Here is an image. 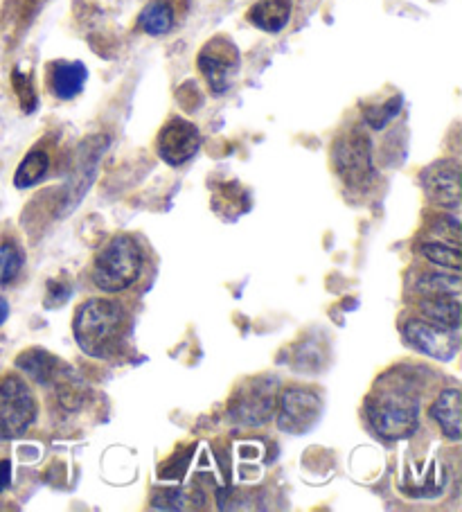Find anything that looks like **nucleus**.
Wrapping results in <instances>:
<instances>
[{
  "instance_id": "nucleus-1",
  "label": "nucleus",
  "mask_w": 462,
  "mask_h": 512,
  "mask_svg": "<svg viewBox=\"0 0 462 512\" xmlns=\"http://www.w3.org/2000/svg\"><path fill=\"white\" fill-rule=\"evenodd\" d=\"M129 316L109 298H91L77 307L73 334L79 350L93 359H111L127 337Z\"/></svg>"
},
{
  "instance_id": "nucleus-2",
  "label": "nucleus",
  "mask_w": 462,
  "mask_h": 512,
  "mask_svg": "<svg viewBox=\"0 0 462 512\" xmlns=\"http://www.w3.org/2000/svg\"><path fill=\"white\" fill-rule=\"evenodd\" d=\"M370 427L386 440H404L420 427V397L406 386H390L368 400Z\"/></svg>"
},
{
  "instance_id": "nucleus-3",
  "label": "nucleus",
  "mask_w": 462,
  "mask_h": 512,
  "mask_svg": "<svg viewBox=\"0 0 462 512\" xmlns=\"http://www.w3.org/2000/svg\"><path fill=\"white\" fill-rule=\"evenodd\" d=\"M142 271V249L136 237L115 235L95 255L91 280L102 294H120L136 285Z\"/></svg>"
},
{
  "instance_id": "nucleus-4",
  "label": "nucleus",
  "mask_w": 462,
  "mask_h": 512,
  "mask_svg": "<svg viewBox=\"0 0 462 512\" xmlns=\"http://www.w3.org/2000/svg\"><path fill=\"white\" fill-rule=\"evenodd\" d=\"M37 420V400L19 375L0 379V440H16Z\"/></svg>"
},
{
  "instance_id": "nucleus-5",
  "label": "nucleus",
  "mask_w": 462,
  "mask_h": 512,
  "mask_svg": "<svg viewBox=\"0 0 462 512\" xmlns=\"http://www.w3.org/2000/svg\"><path fill=\"white\" fill-rule=\"evenodd\" d=\"M334 170L350 188H366L375 179L372 145L366 131L348 129L334 140L332 147Z\"/></svg>"
},
{
  "instance_id": "nucleus-6",
  "label": "nucleus",
  "mask_w": 462,
  "mask_h": 512,
  "mask_svg": "<svg viewBox=\"0 0 462 512\" xmlns=\"http://www.w3.org/2000/svg\"><path fill=\"white\" fill-rule=\"evenodd\" d=\"M278 379L275 377H253L233 395L228 404L230 420L237 425L260 427L275 413L278 404Z\"/></svg>"
},
{
  "instance_id": "nucleus-7",
  "label": "nucleus",
  "mask_w": 462,
  "mask_h": 512,
  "mask_svg": "<svg viewBox=\"0 0 462 512\" xmlns=\"http://www.w3.org/2000/svg\"><path fill=\"white\" fill-rule=\"evenodd\" d=\"M197 66L203 79L208 82L210 91L215 95H224L233 88L239 73V50L230 39L215 37L201 48Z\"/></svg>"
},
{
  "instance_id": "nucleus-8",
  "label": "nucleus",
  "mask_w": 462,
  "mask_h": 512,
  "mask_svg": "<svg viewBox=\"0 0 462 512\" xmlns=\"http://www.w3.org/2000/svg\"><path fill=\"white\" fill-rule=\"evenodd\" d=\"M278 425L289 434H305L321 418L323 402L318 393L305 386H289L278 393Z\"/></svg>"
},
{
  "instance_id": "nucleus-9",
  "label": "nucleus",
  "mask_w": 462,
  "mask_h": 512,
  "mask_svg": "<svg viewBox=\"0 0 462 512\" xmlns=\"http://www.w3.org/2000/svg\"><path fill=\"white\" fill-rule=\"evenodd\" d=\"M404 337L411 346L422 352V355L438 359V361H451L458 355V330H449L444 325L433 323L429 319H411L404 325Z\"/></svg>"
},
{
  "instance_id": "nucleus-10",
  "label": "nucleus",
  "mask_w": 462,
  "mask_h": 512,
  "mask_svg": "<svg viewBox=\"0 0 462 512\" xmlns=\"http://www.w3.org/2000/svg\"><path fill=\"white\" fill-rule=\"evenodd\" d=\"M201 147V134L197 125L183 120V118H172L167 125L161 129L156 140L158 156L163 158L167 165L181 167L197 156Z\"/></svg>"
},
{
  "instance_id": "nucleus-11",
  "label": "nucleus",
  "mask_w": 462,
  "mask_h": 512,
  "mask_svg": "<svg viewBox=\"0 0 462 512\" xmlns=\"http://www.w3.org/2000/svg\"><path fill=\"white\" fill-rule=\"evenodd\" d=\"M426 197L444 210L460 208V167L453 161H438L422 172Z\"/></svg>"
},
{
  "instance_id": "nucleus-12",
  "label": "nucleus",
  "mask_w": 462,
  "mask_h": 512,
  "mask_svg": "<svg viewBox=\"0 0 462 512\" xmlns=\"http://www.w3.org/2000/svg\"><path fill=\"white\" fill-rule=\"evenodd\" d=\"M88 79V68L82 61H52L48 66V86L50 93L61 102L75 100V97L84 91Z\"/></svg>"
},
{
  "instance_id": "nucleus-13",
  "label": "nucleus",
  "mask_w": 462,
  "mask_h": 512,
  "mask_svg": "<svg viewBox=\"0 0 462 512\" xmlns=\"http://www.w3.org/2000/svg\"><path fill=\"white\" fill-rule=\"evenodd\" d=\"M460 391L458 388H447V391H442L438 397H435V402L431 404V411L429 416L438 422V427L442 429L444 438L453 440V443H458L462 438V416H460Z\"/></svg>"
},
{
  "instance_id": "nucleus-14",
  "label": "nucleus",
  "mask_w": 462,
  "mask_h": 512,
  "mask_svg": "<svg viewBox=\"0 0 462 512\" xmlns=\"http://www.w3.org/2000/svg\"><path fill=\"white\" fill-rule=\"evenodd\" d=\"M291 19V0H257L248 10V21L257 30L278 34L289 25Z\"/></svg>"
},
{
  "instance_id": "nucleus-15",
  "label": "nucleus",
  "mask_w": 462,
  "mask_h": 512,
  "mask_svg": "<svg viewBox=\"0 0 462 512\" xmlns=\"http://www.w3.org/2000/svg\"><path fill=\"white\" fill-rule=\"evenodd\" d=\"M16 368L28 375L30 379H34V382L50 384L59 377L61 364L55 355H50V352H46L43 348H30L21 352L19 359H16Z\"/></svg>"
},
{
  "instance_id": "nucleus-16",
  "label": "nucleus",
  "mask_w": 462,
  "mask_h": 512,
  "mask_svg": "<svg viewBox=\"0 0 462 512\" xmlns=\"http://www.w3.org/2000/svg\"><path fill=\"white\" fill-rule=\"evenodd\" d=\"M420 312L426 319L444 325L449 330L460 328V298L458 296H422Z\"/></svg>"
},
{
  "instance_id": "nucleus-17",
  "label": "nucleus",
  "mask_w": 462,
  "mask_h": 512,
  "mask_svg": "<svg viewBox=\"0 0 462 512\" xmlns=\"http://www.w3.org/2000/svg\"><path fill=\"white\" fill-rule=\"evenodd\" d=\"M174 7L170 0H151V3L140 12L138 25L140 30L149 37H163V34L174 28Z\"/></svg>"
},
{
  "instance_id": "nucleus-18",
  "label": "nucleus",
  "mask_w": 462,
  "mask_h": 512,
  "mask_svg": "<svg viewBox=\"0 0 462 512\" xmlns=\"http://www.w3.org/2000/svg\"><path fill=\"white\" fill-rule=\"evenodd\" d=\"M48 170H50V154L46 149H39V147L32 149L30 154H25L21 165L16 167L14 185L19 190L34 188V185L46 179Z\"/></svg>"
},
{
  "instance_id": "nucleus-19",
  "label": "nucleus",
  "mask_w": 462,
  "mask_h": 512,
  "mask_svg": "<svg viewBox=\"0 0 462 512\" xmlns=\"http://www.w3.org/2000/svg\"><path fill=\"white\" fill-rule=\"evenodd\" d=\"M417 291L422 296H458L462 289L460 273H426L417 280Z\"/></svg>"
},
{
  "instance_id": "nucleus-20",
  "label": "nucleus",
  "mask_w": 462,
  "mask_h": 512,
  "mask_svg": "<svg viewBox=\"0 0 462 512\" xmlns=\"http://www.w3.org/2000/svg\"><path fill=\"white\" fill-rule=\"evenodd\" d=\"M420 253L429 262L438 264V267L451 269L453 273H460V267H462L460 246L440 242V240H426V242L420 244Z\"/></svg>"
},
{
  "instance_id": "nucleus-21",
  "label": "nucleus",
  "mask_w": 462,
  "mask_h": 512,
  "mask_svg": "<svg viewBox=\"0 0 462 512\" xmlns=\"http://www.w3.org/2000/svg\"><path fill=\"white\" fill-rule=\"evenodd\" d=\"M25 264L23 249L12 240L0 242V287L12 285L21 276Z\"/></svg>"
},
{
  "instance_id": "nucleus-22",
  "label": "nucleus",
  "mask_w": 462,
  "mask_h": 512,
  "mask_svg": "<svg viewBox=\"0 0 462 512\" xmlns=\"http://www.w3.org/2000/svg\"><path fill=\"white\" fill-rule=\"evenodd\" d=\"M402 104H404V97L395 95L390 97V100L377 104V107L363 109V122H366L372 131H381L384 127H388L390 120L397 118V113L402 111Z\"/></svg>"
},
{
  "instance_id": "nucleus-23",
  "label": "nucleus",
  "mask_w": 462,
  "mask_h": 512,
  "mask_svg": "<svg viewBox=\"0 0 462 512\" xmlns=\"http://www.w3.org/2000/svg\"><path fill=\"white\" fill-rule=\"evenodd\" d=\"M12 84H14V91L19 95V102L25 113H32L37 109L39 104V97L34 93V84H32V75L23 73V70L16 68L12 73Z\"/></svg>"
},
{
  "instance_id": "nucleus-24",
  "label": "nucleus",
  "mask_w": 462,
  "mask_h": 512,
  "mask_svg": "<svg viewBox=\"0 0 462 512\" xmlns=\"http://www.w3.org/2000/svg\"><path fill=\"white\" fill-rule=\"evenodd\" d=\"M10 483H12V463L0 461V492L10 488Z\"/></svg>"
},
{
  "instance_id": "nucleus-25",
  "label": "nucleus",
  "mask_w": 462,
  "mask_h": 512,
  "mask_svg": "<svg viewBox=\"0 0 462 512\" xmlns=\"http://www.w3.org/2000/svg\"><path fill=\"white\" fill-rule=\"evenodd\" d=\"M7 316H10V303L5 298H0V325L7 321Z\"/></svg>"
}]
</instances>
